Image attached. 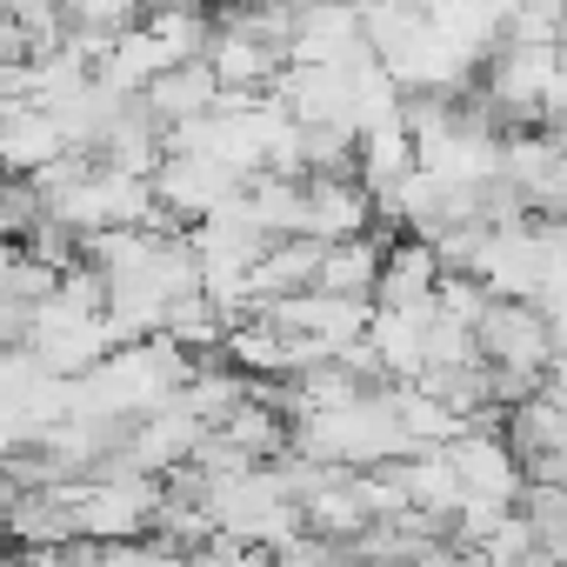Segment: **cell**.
<instances>
[{"instance_id":"cell-1","label":"cell","mask_w":567,"mask_h":567,"mask_svg":"<svg viewBox=\"0 0 567 567\" xmlns=\"http://www.w3.org/2000/svg\"><path fill=\"white\" fill-rule=\"evenodd\" d=\"M161 501H167V487L147 481V474H94V481H74L68 487L74 534L94 540V547H127V540L154 534Z\"/></svg>"},{"instance_id":"cell-2","label":"cell","mask_w":567,"mask_h":567,"mask_svg":"<svg viewBox=\"0 0 567 567\" xmlns=\"http://www.w3.org/2000/svg\"><path fill=\"white\" fill-rule=\"evenodd\" d=\"M240 194H247V181L207 154H161V167H154V207L174 227H200L207 214H220Z\"/></svg>"},{"instance_id":"cell-3","label":"cell","mask_w":567,"mask_h":567,"mask_svg":"<svg viewBox=\"0 0 567 567\" xmlns=\"http://www.w3.org/2000/svg\"><path fill=\"white\" fill-rule=\"evenodd\" d=\"M447 467H454V481H461V501H487V507H514L520 501V461L507 454V441H501V427H461L447 447Z\"/></svg>"},{"instance_id":"cell-4","label":"cell","mask_w":567,"mask_h":567,"mask_svg":"<svg viewBox=\"0 0 567 567\" xmlns=\"http://www.w3.org/2000/svg\"><path fill=\"white\" fill-rule=\"evenodd\" d=\"M501 187H514L527 214L567 220V154L547 134H507L501 141Z\"/></svg>"},{"instance_id":"cell-5","label":"cell","mask_w":567,"mask_h":567,"mask_svg":"<svg viewBox=\"0 0 567 567\" xmlns=\"http://www.w3.org/2000/svg\"><path fill=\"white\" fill-rule=\"evenodd\" d=\"M474 348L487 368H520V374H547L554 354H547V315L527 308V301H487L481 328H474Z\"/></svg>"},{"instance_id":"cell-6","label":"cell","mask_w":567,"mask_h":567,"mask_svg":"<svg viewBox=\"0 0 567 567\" xmlns=\"http://www.w3.org/2000/svg\"><path fill=\"white\" fill-rule=\"evenodd\" d=\"M74 147L61 141V127L41 114V107H0V181H34L48 174L54 161H68Z\"/></svg>"},{"instance_id":"cell-7","label":"cell","mask_w":567,"mask_h":567,"mask_svg":"<svg viewBox=\"0 0 567 567\" xmlns=\"http://www.w3.org/2000/svg\"><path fill=\"white\" fill-rule=\"evenodd\" d=\"M301 194H308L301 240H321V247H334V240H361V234H368V220H374V200L361 194V181L308 174V181H301Z\"/></svg>"},{"instance_id":"cell-8","label":"cell","mask_w":567,"mask_h":567,"mask_svg":"<svg viewBox=\"0 0 567 567\" xmlns=\"http://www.w3.org/2000/svg\"><path fill=\"white\" fill-rule=\"evenodd\" d=\"M361 54H368L361 14H348V8H301V14H295L288 68H348V61H361Z\"/></svg>"},{"instance_id":"cell-9","label":"cell","mask_w":567,"mask_h":567,"mask_svg":"<svg viewBox=\"0 0 567 567\" xmlns=\"http://www.w3.org/2000/svg\"><path fill=\"white\" fill-rule=\"evenodd\" d=\"M434 301L427 308H414V315H388V308H374V321H368V348H374V361H381V374H388V388L394 381H421L427 374V328H434Z\"/></svg>"},{"instance_id":"cell-10","label":"cell","mask_w":567,"mask_h":567,"mask_svg":"<svg viewBox=\"0 0 567 567\" xmlns=\"http://www.w3.org/2000/svg\"><path fill=\"white\" fill-rule=\"evenodd\" d=\"M434 288H441V260H434V247H421V240H394V247L381 254L374 308H388V315H414V308L434 301Z\"/></svg>"},{"instance_id":"cell-11","label":"cell","mask_w":567,"mask_h":567,"mask_svg":"<svg viewBox=\"0 0 567 567\" xmlns=\"http://www.w3.org/2000/svg\"><path fill=\"white\" fill-rule=\"evenodd\" d=\"M381 254H388V240H381L374 227H368L361 240H334V247H321V274H315V295H334V301H361V308H374Z\"/></svg>"},{"instance_id":"cell-12","label":"cell","mask_w":567,"mask_h":567,"mask_svg":"<svg viewBox=\"0 0 567 567\" xmlns=\"http://www.w3.org/2000/svg\"><path fill=\"white\" fill-rule=\"evenodd\" d=\"M141 107L161 121V134L167 127H187V121H207L214 107H220V81H214V68L207 61H187V68H167L147 94H141Z\"/></svg>"},{"instance_id":"cell-13","label":"cell","mask_w":567,"mask_h":567,"mask_svg":"<svg viewBox=\"0 0 567 567\" xmlns=\"http://www.w3.org/2000/svg\"><path fill=\"white\" fill-rule=\"evenodd\" d=\"M8 534L21 540V554H41V547H74V507H68V487H34L14 501L8 514Z\"/></svg>"},{"instance_id":"cell-14","label":"cell","mask_w":567,"mask_h":567,"mask_svg":"<svg viewBox=\"0 0 567 567\" xmlns=\"http://www.w3.org/2000/svg\"><path fill=\"white\" fill-rule=\"evenodd\" d=\"M247 401H254V381H247V374H234V368H194V374H187V388L174 394V408H187L207 434H214V427H227Z\"/></svg>"},{"instance_id":"cell-15","label":"cell","mask_w":567,"mask_h":567,"mask_svg":"<svg viewBox=\"0 0 567 567\" xmlns=\"http://www.w3.org/2000/svg\"><path fill=\"white\" fill-rule=\"evenodd\" d=\"M381 394H388V408H394V421H401V434H408V447H414V454L447 447V441L461 434V421H454L441 401H427L414 381H394V388H381Z\"/></svg>"},{"instance_id":"cell-16","label":"cell","mask_w":567,"mask_h":567,"mask_svg":"<svg viewBox=\"0 0 567 567\" xmlns=\"http://www.w3.org/2000/svg\"><path fill=\"white\" fill-rule=\"evenodd\" d=\"M401 481H408V507H414V514H434V520L454 527V514H461V481H454V467H447L441 447L401 461Z\"/></svg>"},{"instance_id":"cell-17","label":"cell","mask_w":567,"mask_h":567,"mask_svg":"<svg viewBox=\"0 0 567 567\" xmlns=\"http://www.w3.org/2000/svg\"><path fill=\"white\" fill-rule=\"evenodd\" d=\"M161 334H167L181 354H207V348H227L234 328H227V315H220L207 295H187V301L167 308V328H161Z\"/></svg>"},{"instance_id":"cell-18","label":"cell","mask_w":567,"mask_h":567,"mask_svg":"<svg viewBox=\"0 0 567 567\" xmlns=\"http://www.w3.org/2000/svg\"><path fill=\"white\" fill-rule=\"evenodd\" d=\"M487 288L481 280H467V274H441V288H434V308L447 315V321H461V328H481V315H487Z\"/></svg>"},{"instance_id":"cell-19","label":"cell","mask_w":567,"mask_h":567,"mask_svg":"<svg viewBox=\"0 0 567 567\" xmlns=\"http://www.w3.org/2000/svg\"><path fill=\"white\" fill-rule=\"evenodd\" d=\"M474 361H481L474 328H461V321L434 315V328H427V368H474Z\"/></svg>"},{"instance_id":"cell-20","label":"cell","mask_w":567,"mask_h":567,"mask_svg":"<svg viewBox=\"0 0 567 567\" xmlns=\"http://www.w3.org/2000/svg\"><path fill=\"white\" fill-rule=\"evenodd\" d=\"M527 554H534V527H527L520 514H507V520L481 540V560H487V567H520Z\"/></svg>"},{"instance_id":"cell-21","label":"cell","mask_w":567,"mask_h":567,"mask_svg":"<svg viewBox=\"0 0 567 567\" xmlns=\"http://www.w3.org/2000/svg\"><path fill=\"white\" fill-rule=\"evenodd\" d=\"M14 501H21V481H14V467H8V461H0V520L14 514Z\"/></svg>"},{"instance_id":"cell-22","label":"cell","mask_w":567,"mask_h":567,"mask_svg":"<svg viewBox=\"0 0 567 567\" xmlns=\"http://www.w3.org/2000/svg\"><path fill=\"white\" fill-rule=\"evenodd\" d=\"M520 567H560V560H547V554H540V547H534V554H527V560H520Z\"/></svg>"},{"instance_id":"cell-23","label":"cell","mask_w":567,"mask_h":567,"mask_svg":"<svg viewBox=\"0 0 567 567\" xmlns=\"http://www.w3.org/2000/svg\"><path fill=\"white\" fill-rule=\"evenodd\" d=\"M8 547H14V534H8V520H0V560H8Z\"/></svg>"}]
</instances>
